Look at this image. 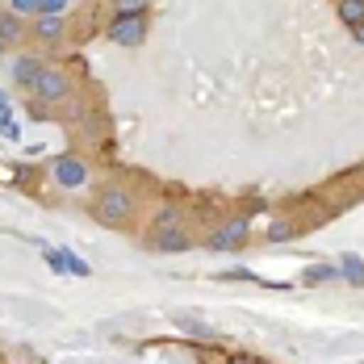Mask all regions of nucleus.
I'll list each match as a JSON object with an SVG mask.
<instances>
[{
	"label": "nucleus",
	"instance_id": "obj_1",
	"mask_svg": "<svg viewBox=\"0 0 364 364\" xmlns=\"http://www.w3.org/2000/svg\"><path fill=\"white\" fill-rule=\"evenodd\" d=\"M134 210H139V201H134V193L122 188V184L101 188V193H97V205H92V214H97L101 226H130V222H134Z\"/></svg>",
	"mask_w": 364,
	"mask_h": 364
},
{
	"label": "nucleus",
	"instance_id": "obj_2",
	"mask_svg": "<svg viewBox=\"0 0 364 364\" xmlns=\"http://www.w3.org/2000/svg\"><path fill=\"white\" fill-rule=\"evenodd\" d=\"M30 97L42 101V105H63L72 97V80L63 72H55V68H42V75H38L34 88H30Z\"/></svg>",
	"mask_w": 364,
	"mask_h": 364
},
{
	"label": "nucleus",
	"instance_id": "obj_3",
	"mask_svg": "<svg viewBox=\"0 0 364 364\" xmlns=\"http://www.w3.org/2000/svg\"><path fill=\"white\" fill-rule=\"evenodd\" d=\"M247 230H252V222L247 218L222 222L218 230L210 235V252H235V247H243V243H247Z\"/></svg>",
	"mask_w": 364,
	"mask_h": 364
},
{
	"label": "nucleus",
	"instance_id": "obj_4",
	"mask_svg": "<svg viewBox=\"0 0 364 364\" xmlns=\"http://www.w3.org/2000/svg\"><path fill=\"white\" fill-rule=\"evenodd\" d=\"M109 42H117V46H143L146 42V17H113Z\"/></svg>",
	"mask_w": 364,
	"mask_h": 364
},
{
	"label": "nucleus",
	"instance_id": "obj_5",
	"mask_svg": "<svg viewBox=\"0 0 364 364\" xmlns=\"http://www.w3.org/2000/svg\"><path fill=\"white\" fill-rule=\"evenodd\" d=\"M55 181L63 184V188H80V184L88 181V168H84L75 155H59V159H55Z\"/></svg>",
	"mask_w": 364,
	"mask_h": 364
},
{
	"label": "nucleus",
	"instance_id": "obj_6",
	"mask_svg": "<svg viewBox=\"0 0 364 364\" xmlns=\"http://www.w3.org/2000/svg\"><path fill=\"white\" fill-rule=\"evenodd\" d=\"M38 75H42V59H34V55H21V59L13 63V84H17V88H34Z\"/></svg>",
	"mask_w": 364,
	"mask_h": 364
},
{
	"label": "nucleus",
	"instance_id": "obj_7",
	"mask_svg": "<svg viewBox=\"0 0 364 364\" xmlns=\"http://www.w3.org/2000/svg\"><path fill=\"white\" fill-rule=\"evenodd\" d=\"M155 247H159V252H184V247H188V235H184L181 226H172V230H155Z\"/></svg>",
	"mask_w": 364,
	"mask_h": 364
},
{
	"label": "nucleus",
	"instance_id": "obj_8",
	"mask_svg": "<svg viewBox=\"0 0 364 364\" xmlns=\"http://www.w3.org/2000/svg\"><path fill=\"white\" fill-rule=\"evenodd\" d=\"M26 38V26H21V17L9 9V13H0V42L9 46V42H21Z\"/></svg>",
	"mask_w": 364,
	"mask_h": 364
},
{
	"label": "nucleus",
	"instance_id": "obj_9",
	"mask_svg": "<svg viewBox=\"0 0 364 364\" xmlns=\"http://www.w3.org/2000/svg\"><path fill=\"white\" fill-rule=\"evenodd\" d=\"M339 277H343V281H352V285H364V259L348 252L343 259H339Z\"/></svg>",
	"mask_w": 364,
	"mask_h": 364
},
{
	"label": "nucleus",
	"instance_id": "obj_10",
	"mask_svg": "<svg viewBox=\"0 0 364 364\" xmlns=\"http://www.w3.org/2000/svg\"><path fill=\"white\" fill-rule=\"evenodd\" d=\"M339 17H343L348 30L364 26V0H339Z\"/></svg>",
	"mask_w": 364,
	"mask_h": 364
},
{
	"label": "nucleus",
	"instance_id": "obj_11",
	"mask_svg": "<svg viewBox=\"0 0 364 364\" xmlns=\"http://www.w3.org/2000/svg\"><path fill=\"white\" fill-rule=\"evenodd\" d=\"M34 34L42 38V42H59V34H63V17H38Z\"/></svg>",
	"mask_w": 364,
	"mask_h": 364
},
{
	"label": "nucleus",
	"instance_id": "obj_12",
	"mask_svg": "<svg viewBox=\"0 0 364 364\" xmlns=\"http://www.w3.org/2000/svg\"><path fill=\"white\" fill-rule=\"evenodd\" d=\"M117 4V17H146L151 0H113Z\"/></svg>",
	"mask_w": 364,
	"mask_h": 364
},
{
	"label": "nucleus",
	"instance_id": "obj_13",
	"mask_svg": "<svg viewBox=\"0 0 364 364\" xmlns=\"http://www.w3.org/2000/svg\"><path fill=\"white\" fill-rule=\"evenodd\" d=\"M59 255H63V272H72V277H88V272H92L80 255H72V252H59Z\"/></svg>",
	"mask_w": 364,
	"mask_h": 364
},
{
	"label": "nucleus",
	"instance_id": "obj_14",
	"mask_svg": "<svg viewBox=\"0 0 364 364\" xmlns=\"http://www.w3.org/2000/svg\"><path fill=\"white\" fill-rule=\"evenodd\" d=\"M331 277H339V268H335V264H314V268L306 272V281H310V285H318V281H331Z\"/></svg>",
	"mask_w": 364,
	"mask_h": 364
},
{
	"label": "nucleus",
	"instance_id": "obj_15",
	"mask_svg": "<svg viewBox=\"0 0 364 364\" xmlns=\"http://www.w3.org/2000/svg\"><path fill=\"white\" fill-rule=\"evenodd\" d=\"M172 226H181V210H176V205L159 210V218H155V230H172Z\"/></svg>",
	"mask_w": 364,
	"mask_h": 364
},
{
	"label": "nucleus",
	"instance_id": "obj_16",
	"mask_svg": "<svg viewBox=\"0 0 364 364\" xmlns=\"http://www.w3.org/2000/svg\"><path fill=\"white\" fill-rule=\"evenodd\" d=\"M68 9V0H38V17H59Z\"/></svg>",
	"mask_w": 364,
	"mask_h": 364
},
{
	"label": "nucleus",
	"instance_id": "obj_17",
	"mask_svg": "<svg viewBox=\"0 0 364 364\" xmlns=\"http://www.w3.org/2000/svg\"><path fill=\"white\" fill-rule=\"evenodd\" d=\"M268 239H272V243H285V239H293V226L289 222H272V226H268Z\"/></svg>",
	"mask_w": 364,
	"mask_h": 364
},
{
	"label": "nucleus",
	"instance_id": "obj_18",
	"mask_svg": "<svg viewBox=\"0 0 364 364\" xmlns=\"http://www.w3.org/2000/svg\"><path fill=\"white\" fill-rule=\"evenodd\" d=\"M0 122H4V134L17 139V126H13V117H9V97H4V92H0Z\"/></svg>",
	"mask_w": 364,
	"mask_h": 364
},
{
	"label": "nucleus",
	"instance_id": "obj_19",
	"mask_svg": "<svg viewBox=\"0 0 364 364\" xmlns=\"http://www.w3.org/2000/svg\"><path fill=\"white\" fill-rule=\"evenodd\" d=\"M13 13H17V17L34 13V17H38V0H13Z\"/></svg>",
	"mask_w": 364,
	"mask_h": 364
},
{
	"label": "nucleus",
	"instance_id": "obj_20",
	"mask_svg": "<svg viewBox=\"0 0 364 364\" xmlns=\"http://www.w3.org/2000/svg\"><path fill=\"white\" fill-rule=\"evenodd\" d=\"M352 34H356V42H364V26H356V30H352Z\"/></svg>",
	"mask_w": 364,
	"mask_h": 364
},
{
	"label": "nucleus",
	"instance_id": "obj_21",
	"mask_svg": "<svg viewBox=\"0 0 364 364\" xmlns=\"http://www.w3.org/2000/svg\"><path fill=\"white\" fill-rule=\"evenodd\" d=\"M226 364H259V360H226Z\"/></svg>",
	"mask_w": 364,
	"mask_h": 364
},
{
	"label": "nucleus",
	"instance_id": "obj_22",
	"mask_svg": "<svg viewBox=\"0 0 364 364\" xmlns=\"http://www.w3.org/2000/svg\"><path fill=\"white\" fill-rule=\"evenodd\" d=\"M0 55H4V42H0Z\"/></svg>",
	"mask_w": 364,
	"mask_h": 364
}]
</instances>
